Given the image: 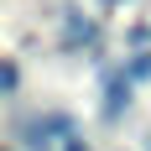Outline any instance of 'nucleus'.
Returning a JSON list of instances; mask_svg holds the SVG:
<instances>
[{
    "instance_id": "nucleus-2",
    "label": "nucleus",
    "mask_w": 151,
    "mask_h": 151,
    "mask_svg": "<svg viewBox=\"0 0 151 151\" xmlns=\"http://www.w3.org/2000/svg\"><path fill=\"white\" fill-rule=\"evenodd\" d=\"M63 42H68V47H89V42H94V21H83L78 11H68V21H63Z\"/></svg>"
},
{
    "instance_id": "nucleus-3",
    "label": "nucleus",
    "mask_w": 151,
    "mask_h": 151,
    "mask_svg": "<svg viewBox=\"0 0 151 151\" xmlns=\"http://www.w3.org/2000/svg\"><path fill=\"white\" fill-rule=\"evenodd\" d=\"M125 78H130V83H146V78H151V58H146V52H141V58H130Z\"/></svg>"
},
{
    "instance_id": "nucleus-1",
    "label": "nucleus",
    "mask_w": 151,
    "mask_h": 151,
    "mask_svg": "<svg viewBox=\"0 0 151 151\" xmlns=\"http://www.w3.org/2000/svg\"><path fill=\"white\" fill-rule=\"evenodd\" d=\"M125 104H130V78L115 73V78L104 83V120H120V109H125Z\"/></svg>"
},
{
    "instance_id": "nucleus-4",
    "label": "nucleus",
    "mask_w": 151,
    "mask_h": 151,
    "mask_svg": "<svg viewBox=\"0 0 151 151\" xmlns=\"http://www.w3.org/2000/svg\"><path fill=\"white\" fill-rule=\"evenodd\" d=\"M16 83H21V73H16V63H5V68H0V89L16 94Z\"/></svg>"
},
{
    "instance_id": "nucleus-5",
    "label": "nucleus",
    "mask_w": 151,
    "mask_h": 151,
    "mask_svg": "<svg viewBox=\"0 0 151 151\" xmlns=\"http://www.w3.org/2000/svg\"><path fill=\"white\" fill-rule=\"evenodd\" d=\"M63 151H89V146H83V141L73 136V141H63Z\"/></svg>"
},
{
    "instance_id": "nucleus-6",
    "label": "nucleus",
    "mask_w": 151,
    "mask_h": 151,
    "mask_svg": "<svg viewBox=\"0 0 151 151\" xmlns=\"http://www.w3.org/2000/svg\"><path fill=\"white\" fill-rule=\"evenodd\" d=\"M104 5H120V0H104Z\"/></svg>"
}]
</instances>
